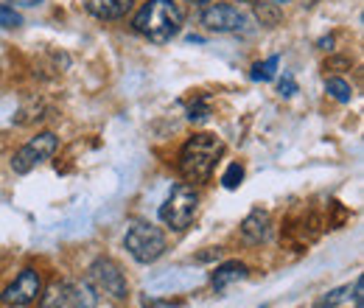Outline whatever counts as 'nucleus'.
<instances>
[{"label": "nucleus", "mask_w": 364, "mask_h": 308, "mask_svg": "<svg viewBox=\"0 0 364 308\" xmlns=\"http://www.w3.org/2000/svg\"><path fill=\"white\" fill-rule=\"evenodd\" d=\"M182 9L174 0H149L135 14V31L143 34L151 43H168L180 34L182 28Z\"/></svg>", "instance_id": "nucleus-1"}, {"label": "nucleus", "mask_w": 364, "mask_h": 308, "mask_svg": "<svg viewBox=\"0 0 364 308\" xmlns=\"http://www.w3.org/2000/svg\"><path fill=\"white\" fill-rule=\"evenodd\" d=\"M222 152H225V143L216 134H193L180 152V174L188 182L210 179L213 169H216V160L222 157Z\"/></svg>", "instance_id": "nucleus-2"}, {"label": "nucleus", "mask_w": 364, "mask_h": 308, "mask_svg": "<svg viewBox=\"0 0 364 308\" xmlns=\"http://www.w3.org/2000/svg\"><path fill=\"white\" fill-rule=\"evenodd\" d=\"M124 247L129 250V255L137 264H154L166 253V235L160 227L149 221H135L124 235Z\"/></svg>", "instance_id": "nucleus-3"}, {"label": "nucleus", "mask_w": 364, "mask_h": 308, "mask_svg": "<svg viewBox=\"0 0 364 308\" xmlns=\"http://www.w3.org/2000/svg\"><path fill=\"white\" fill-rule=\"evenodd\" d=\"M43 308H98L90 280H56L43 294Z\"/></svg>", "instance_id": "nucleus-4"}, {"label": "nucleus", "mask_w": 364, "mask_h": 308, "mask_svg": "<svg viewBox=\"0 0 364 308\" xmlns=\"http://www.w3.org/2000/svg\"><path fill=\"white\" fill-rule=\"evenodd\" d=\"M199 211V193L193 191V185H174V191L168 193V199L160 208V219L166 221L171 230H185Z\"/></svg>", "instance_id": "nucleus-5"}, {"label": "nucleus", "mask_w": 364, "mask_h": 308, "mask_svg": "<svg viewBox=\"0 0 364 308\" xmlns=\"http://www.w3.org/2000/svg\"><path fill=\"white\" fill-rule=\"evenodd\" d=\"M90 283L95 292L107 294L109 300L115 303H124L129 297V283H127V275L121 272V266L109 258H98L90 264Z\"/></svg>", "instance_id": "nucleus-6"}, {"label": "nucleus", "mask_w": 364, "mask_h": 308, "mask_svg": "<svg viewBox=\"0 0 364 308\" xmlns=\"http://www.w3.org/2000/svg\"><path fill=\"white\" fill-rule=\"evenodd\" d=\"M56 149H59L56 134L43 132V134H37V137H31L20 152H14V157H11V171H14V174H28V171L37 169L43 160H50V157L56 154Z\"/></svg>", "instance_id": "nucleus-7"}, {"label": "nucleus", "mask_w": 364, "mask_h": 308, "mask_svg": "<svg viewBox=\"0 0 364 308\" xmlns=\"http://www.w3.org/2000/svg\"><path fill=\"white\" fill-rule=\"evenodd\" d=\"M202 26L216 34H232V31H247L250 17L230 3H213L202 11Z\"/></svg>", "instance_id": "nucleus-8"}, {"label": "nucleus", "mask_w": 364, "mask_h": 308, "mask_svg": "<svg viewBox=\"0 0 364 308\" xmlns=\"http://www.w3.org/2000/svg\"><path fill=\"white\" fill-rule=\"evenodd\" d=\"M43 292V280H40V272L37 269H23L9 286L6 292L0 294V300L11 308H26L28 303H34Z\"/></svg>", "instance_id": "nucleus-9"}, {"label": "nucleus", "mask_w": 364, "mask_h": 308, "mask_svg": "<svg viewBox=\"0 0 364 308\" xmlns=\"http://www.w3.org/2000/svg\"><path fill=\"white\" fill-rule=\"evenodd\" d=\"M269 233H272V216L267 211H252L241 224V235L247 244H261L269 238Z\"/></svg>", "instance_id": "nucleus-10"}, {"label": "nucleus", "mask_w": 364, "mask_h": 308, "mask_svg": "<svg viewBox=\"0 0 364 308\" xmlns=\"http://www.w3.org/2000/svg\"><path fill=\"white\" fill-rule=\"evenodd\" d=\"M135 0H87V11L98 20H121Z\"/></svg>", "instance_id": "nucleus-11"}, {"label": "nucleus", "mask_w": 364, "mask_h": 308, "mask_svg": "<svg viewBox=\"0 0 364 308\" xmlns=\"http://www.w3.org/2000/svg\"><path fill=\"white\" fill-rule=\"evenodd\" d=\"M247 275H250L247 264H238V261H228V264L216 266V272H213L210 283H213V289H216V292H225L230 283H238V280H244Z\"/></svg>", "instance_id": "nucleus-12"}, {"label": "nucleus", "mask_w": 364, "mask_h": 308, "mask_svg": "<svg viewBox=\"0 0 364 308\" xmlns=\"http://www.w3.org/2000/svg\"><path fill=\"white\" fill-rule=\"evenodd\" d=\"M208 118H210V98L193 95V101L188 104V121L191 124H208Z\"/></svg>", "instance_id": "nucleus-13"}, {"label": "nucleus", "mask_w": 364, "mask_h": 308, "mask_svg": "<svg viewBox=\"0 0 364 308\" xmlns=\"http://www.w3.org/2000/svg\"><path fill=\"white\" fill-rule=\"evenodd\" d=\"M277 65H280V59H277V56H269V59H264V62L252 65V73H250V79H252V82H272Z\"/></svg>", "instance_id": "nucleus-14"}, {"label": "nucleus", "mask_w": 364, "mask_h": 308, "mask_svg": "<svg viewBox=\"0 0 364 308\" xmlns=\"http://www.w3.org/2000/svg\"><path fill=\"white\" fill-rule=\"evenodd\" d=\"M325 92H328L331 98H336L339 104H348V101L353 98V87H350L345 79H328V82H325Z\"/></svg>", "instance_id": "nucleus-15"}, {"label": "nucleus", "mask_w": 364, "mask_h": 308, "mask_svg": "<svg viewBox=\"0 0 364 308\" xmlns=\"http://www.w3.org/2000/svg\"><path fill=\"white\" fill-rule=\"evenodd\" d=\"M348 297H350V286H339V289L328 292L325 297H319L317 308H333V306H339V303H345Z\"/></svg>", "instance_id": "nucleus-16"}, {"label": "nucleus", "mask_w": 364, "mask_h": 308, "mask_svg": "<svg viewBox=\"0 0 364 308\" xmlns=\"http://www.w3.org/2000/svg\"><path fill=\"white\" fill-rule=\"evenodd\" d=\"M23 26V14L14 9V6H0V28H17Z\"/></svg>", "instance_id": "nucleus-17"}, {"label": "nucleus", "mask_w": 364, "mask_h": 308, "mask_svg": "<svg viewBox=\"0 0 364 308\" xmlns=\"http://www.w3.org/2000/svg\"><path fill=\"white\" fill-rule=\"evenodd\" d=\"M241 179H244V169H241L238 163H232V166H228L225 176H222V185H225L228 191H235V188L241 185Z\"/></svg>", "instance_id": "nucleus-18"}, {"label": "nucleus", "mask_w": 364, "mask_h": 308, "mask_svg": "<svg viewBox=\"0 0 364 308\" xmlns=\"http://www.w3.org/2000/svg\"><path fill=\"white\" fill-rule=\"evenodd\" d=\"M294 92H297V85H294V79L286 73V76H283V82H280V95H283V98H289V95H294Z\"/></svg>", "instance_id": "nucleus-19"}, {"label": "nucleus", "mask_w": 364, "mask_h": 308, "mask_svg": "<svg viewBox=\"0 0 364 308\" xmlns=\"http://www.w3.org/2000/svg\"><path fill=\"white\" fill-rule=\"evenodd\" d=\"M362 277H356V283H353V300H356V308H364V297H362Z\"/></svg>", "instance_id": "nucleus-20"}, {"label": "nucleus", "mask_w": 364, "mask_h": 308, "mask_svg": "<svg viewBox=\"0 0 364 308\" xmlns=\"http://www.w3.org/2000/svg\"><path fill=\"white\" fill-rule=\"evenodd\" d=\"M14 3H17V6H28V9H31V6H40L43 0H14Z\"/></svg>", "instance_id": "nucleus-21"}, {"label": "nucleus", "mask_w": 364, "mask_h": 308, "mask_svg": "<svg viewBox=\"0 0 364 308\" xmlns=\"http://www.w3.org/2000/svg\"><path fill=\"white\" fill-rule=\"evenodd\" d=\"M274 6H280V3H289V0H272Z\"/></svg>", "instance_id": "nucleus-22"}, {"label": "nucleus", "mask_w": 364, "mask_h": 308, "mask_svg": "<svg viewBox=\"0 0 364 308\" xmlns=\"http://www.w3.org/2000/svg\"><path fill=\"white\" fill-rule=\"evenodd\" d=\"M241 3H258V0H241Z\"/></svg>", "instance_id": "nucleus-23"}, {"label": "nucleus", "mask_w": 364, "mask_h": 308, "mask_svg": "<svg viewBox=\"0 0 364 308\" xmlns=\"http://www.w3.org/2000/svg\"><path fill=\"white\" fill-rule=\"evenodd\" d=\"M191 3H208V0H191Z\"/></svg>", "instance_id": "nucleus-24"}]
</instances>
